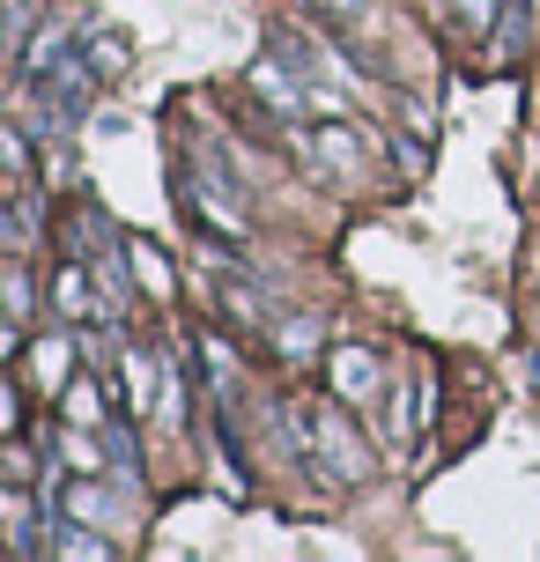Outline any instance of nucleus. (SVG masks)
I'll return each mask as SVG.
<instances>
[{
    "label": "nucleus",
    "mask_w": 540,
    "mask_h": 562,
    "mask_svg": "<svg viewBox=\"0 0 540 562\" xmlns=\"http://www.w3.org/2000/svg\"><path fill=\"white\" fill-rule=\"evenodd\" d=\"M312 451L326 459V474H341V481H363V445H356V429H348V415L341 407H326V415L312 422Z\"/></svg>",
    "instance_id": "nucleus-1"
},
{
    "label": "nucleus",
    "mask_w": 540,
    "mask_h": 562,
    "mask_svg": "<svg viewBox=\"0 0 540 562\" xmlns=\"http://www.w3.org/2000/svg\"><path fill=\"white\" fill-rule=\"evenodd\" d=\"M304 148H312L318 164H334L341 178H356V170H363V134H348V126H312V134H304Z\"/></svg>",
    "instance_id": "nucleus-2"
},
{
    "label": "nucleus",
    "mask_w": 540,
    "mask_h": 562,
    "mask_svg": "<svg viewBox=\"0 0 540 562\" xmlns=\"http://www.w3.org/2000/svg\"><path fill=\"white\" fill-rule=\"evenodd\" d=\"M334 385H341L348 400H370L378 393V356H370V348H341V356H334Z\"/></svg>",
    "instance_id": "nucleus-3"
},
{
    "label": "nucleus",
    "mask_w": 540,
    "mask_h": 562,
    "mask_svg": "<svg viewBox=\"0 0 540 562\" xmlns=\"http://www.w3.org/2000/svg\"><path fill=\"white\" fill-rule=\"evenodd\" d=\"M8 548H15V555H37V533H30V496H23V481L8 488Z\"/></svg>",
    "instance_id": "nucleus-4"
},
{
    "label": "nucleus",
    "mask_w": 540,
    "mask_h": 562,
    "mask_svg": "<svg viewBox=\"0 0 540 562\" xmlns=\"http://www.w3.org/2000/svg\"><path fill=\"white\" fill-rule=\"evenodd\" d=\"M119 67H126V37L119 30H97L89 37V75H119Z\"/></svg>",
    "instance_id": "nucleus-5"
},
{
    "label": "nucleus",
    "mask_w": 540,
    "mask_h": 562,
    "mask_svg": "<svg viewBox=\"0 0 540 562\" xmlns=\"http://www.w3.org/2000/svg\"><path fill=\"white\" fill-rule=\"evenodd\" d=\"M53 296H59V304H67V311H89V281H82V267H59Z\"/></svg>",
    "instance_id": "nucleus-6"
},
{
    "label": "nucleus",
    "mask_w": 540,
    "mask_h": 562,
    "mask_svg": "<svg viewBox=\"0 0 540 562\" xmlns=\"http://www.w3.org/2000/svg\"><path fill=\"white\" fill-rule=\"evenodd\" d=\"M67 363H75V340H45V356H37L45 385H59V378H67Z\"/></svg>",
    "instance_id": "nucleus-7"
},
{
    "label": "nucleus",
    "mask_w": 540,
    "mask_h": 562,
    "mask_svg": "<svg viewBox=\"0 0 540 562\" xmlns=\"http://www.w3.org/2000/svg\"><path fill=\"white\" fill-rule=\"evenodd\" d=\"M104 445H112L119 474H134V467H142V451H134V429H126V422H119V429H104Z\"/></svg>",
    "instance_id": "nucleus-8"
},
{
    "label": "nucleus",
    "mask_w": 540,
    "mask_h": 562,
    "mask_svg": "<svg viewBox=\"0 0 540 562\" xmlns=\"http://www.w3.org/2000/svg\"><path fill=\"white\" fill-rule=\"evenodd\" d=\"M53 548H59V555H104V540H89V533H67V526H53Z\"/></svg>",
    "instance_id": "nucleus-9"
},
{
    "label": "nucleus",
    "mask_w": 540,
    "mask_h": 562,
    "mask_svg": "<svg viewBox=\"0 0 540 562\" xmlns=\"http://www.w3.org/2000/svg\"><path fill=\"white\" fill-rule=\"evenodd\" d=\"M67 415L75 422H97L104 407H97V385H67Z\"/></svg>",
    "instance_id": "nucleus-10"
},
{
    "label": "nucleus",
    "mask_w": 540,
    "mask_h": 562,
    "mask_svg": "<svg viewBox=\"0 0 540 562\" xmlns=\"http://www.w3.org/2000/svg\"><path fill=\"white\" fill-rule=\"evenodd\" d=\"M23 37H30V0H8V45L23 53Z\"/></svg>",
    "instance_id": "nucleus-11"
},
{
    "label": "nucleus",
    "mask_w": 540,
    "mask_h": 562,
    "mask_svg": "<svg viewBox=\"0 0 540 562\" xmlns=\"http://www.w3.org/2000/svg\"><path fill=\"white\" fill-rule=\"evenodd\" d=\"M326 8H334V15H363L370 0H326Z\"/></svg>",
    "instance_id": "nucleus-12"
}]
</instances>
